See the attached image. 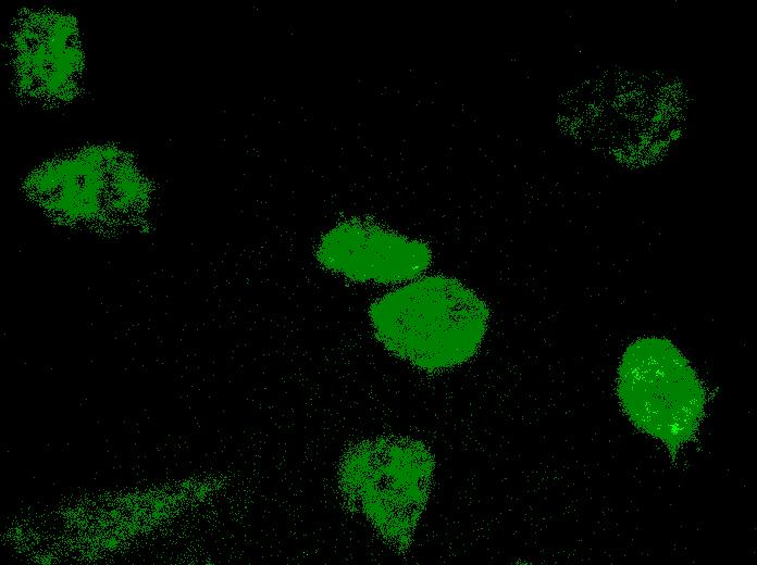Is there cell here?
I'll return each instance as SVG.
<instances>
[{
    "label": "cell",
    "mask_w": 757,
    "mask_h": 565,
    "mask_svg": "<svg viewBox=\"0 0 757 565\" xmlns=\"http://www.w3.org/2000/svg\"><path fill=\"white\" fill-rule=\"evenodd\" d=\"M368 315L384 349L425 372L471 360L489 321L484 300L444 275L424 276L385 293L370 304Z\"/></svg>",
    "instance_id": "cell-1"
},
{
    "label": "cell",
    "mask_w": 757,
    "mask_h": 565,
    "mask_svg": "<svg viewBox=\"0 0 757 565\" xmlns=\"http://www.w3.org/2000/svg\"><path fill=\"white\" fill-rule=\"evenodd\" d=\"M436 462L421 440L381 436L350 445L337 469L349 508L362 515L392 549L411 547L433 488Z\"/></svg>",
    "instance_id": "cell-2"
},
{
    "label": "cell",
    "mask_w": 757,
    "mask_h": 565,
    "mask_svg": "<svg viewBox=\"0 0 757 565\" xmlns=\"http://www.w3.org/2000/svg\"><path fill=\"white\" fill-rule=\"evenodd\" d=\"M616 392L630 423L660 441L673 461L696 439L705 417V389L671 341L651 336L629 344L618 367Z\"/></svg>",
    "instance_id": "cell-3"
},
{
    "label": "cell",
    "mask_w": 757,
    "mask_h": 565,
    "mask_svg": "<svg viewBox=\"0 0 757 565\" xmlns=\"http://www.w3.org/2000/svg\"><path fill=\"white\" fill-rule=\"evenodd\" d=\"M315 259L324 269L350 281L386 285L419 277L430 267L432 251L421 240L349 219L321 237Z\"/></svg>",
    "instance_id": "cell-4"
}]
</instances>
